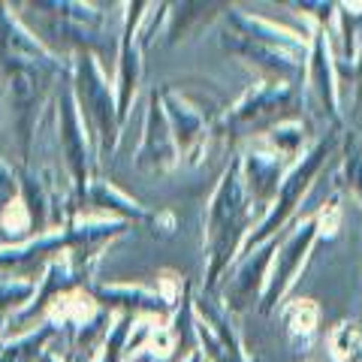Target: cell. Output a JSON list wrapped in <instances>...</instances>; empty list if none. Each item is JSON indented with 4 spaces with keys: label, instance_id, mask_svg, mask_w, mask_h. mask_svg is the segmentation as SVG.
<instances>
[{
    "label": "cell",
    "instance_id": "cell-1",
    "mask_svg": "<svg viewBox=\"0 0 362 362\" xmlns=\"http://www.w3.org/2000/svg\"><path fill=\"white\" fill-rule=\"evenodd\" d=\"M314 317H317V311H314V308H311L308 314H302V305H299L296 314H293V329L308 332V329H311V323H314Z\"/></svg>",
    "mask_w": 362,
    "mask_h": 362
}]
</instances>
